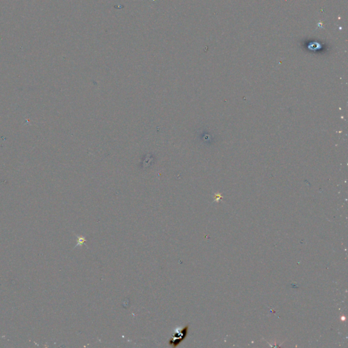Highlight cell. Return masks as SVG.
Returning <instances> with one entry per match:
<instances>
[{
	"label": "cell",
	"mask_w": 348,
	"mask_h": 348,
	"mask_svg": "<svg viewBox=\"0 0 348 348\" xmlns=\"http://www.w3.org/2000/svg\"><path fill=\"white\" fill-rule=\"evenodd\" d=\"M188 328H189L188 325H186V326L184 327L181 330H180V328H178V329L176 328L173 338L172 339H171V340L169 341V344L171 345V346H172L173 343H175L178 346V344L181 343L182 341L185 339L186 336H187Z\"/></svg>",
	"instance_id": "obj_1"
},
{
	"label": "cell",
	"mask_w": 348,
	"mask_h": 348,
	"mask_svg": "<svg viewBox=\"0 0 348 348\" xmlns=\"http://www.w3.org/2000/svg\"><path fill=\"white\" fill-rule=\"evenodd\" d=\"M77 238H78V243H77L76 246H82L84 243H85V242H86V241L85 237L78 236V237H77Z\"/></svg>",
	"instance_id": "obj_2"
}]
</instances>
